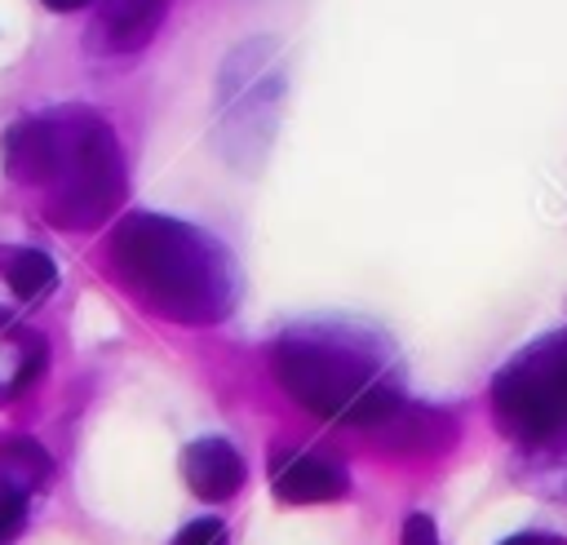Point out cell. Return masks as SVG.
Segmentation results:
<instances>
[{
  "mask_svg": "<svg viewBox=\"0 0 567 545\" xmlns=\"http://www.w3.org/2000/svg\"><path fill=\"white\" fill-rule=\"evenodd\" d=\"M275 381L292 403L328 421L385 425L403 408L399 359L385 337L346 319H306L275 337L270 346Z\"/></svg>",
  "mask_w": 567,
  "mask_h": 545,
  "instance_id": "cell-1",
  "label": "cell"
},
{
  "mask_svg": "<svg viewBox=\"0 0 567 545\" xmlns=\"http://www.w3.org/2000/svg\"><path fill=\"white\" fill-rule=\"evenodd\" d=\"M120 288L159 319L217 323L235 310V261L199 226L164 213H124L106 239Z\"/></svg>",
  "mask_w": 567,
  "mask_h": 545,
  "instance_id": "cell-2",
  "label": "cell"
},
{
  "mask_svg": "<svg viewBox=\"0 0 567 545\" xmlns=\"http://www.w3.org/2000/svg\"><path fill=\"white\" fill-rule=\"evenodd\" d=\"M124 191L128 173L115 128L97 111L71 106V133L44 186V222H53L58 230H93L124 204Z\"/></svg>",
  "mask_w": 567,
  "mask_h": 545,
  "instance_id": "cell-3",
  "label": "cell"
},
{
  "mask_svg": "<svg viewBox=\"0 0 567 545\" xmlns=\"http://www.w3.org/2000/svg\"><path fill=\"white\" fill-rule=\"evenodd\" d=\"M284 102L279 44L257 35L226 53L217 75V146L235 168H257L270 151L275 115Z\"/></svg>",
  "mask_w": 567,
  "mask_h": 545,
  "instance_id": "cell-4",
  "label": "cell"
},
{
  "mask_svg": "<svg viewBox=\"0 0 567 545\" xmlns=\"http://www.w3.org/2000/svg\"><path fill=\"white\" fill-rule=\"evenodd\" d=\"M492 412L523 448H545L567 434V328L532 341L496 372Z\"/></svg>",
  "mask_w": 567,
  "mask_h": 545,
  "instance_id": "cell-5",
  "label": "cell"
},
{
  "mask_svg": "<svg viewBox=\"0 0 567 545\" xmlns=\"http://www.w3.org/2000/svg\"><path fill=\"white\" fill-rule=\"evenodd\" d=\"M66 133H71V106L40 111V115H27V120L9 124V133L0 142L4 173L13 182H27V186H49V177L62 160Z\"/></svg>",
  "mask_w": 567,
  "mask_h": 545,
  "instance_id": "cell-6",
  "label": "cell"
},
{
  "mask_svg": "<svg viewBox=\"0 0 567 545\" xmlns=\"http://www.w3.org/2000/svg\"><path fill=\"white\" fill-rule=\"evenodd\" d=\"M270 483L275 496L288 505H319V501H337L346 496L350 479L337 461L319 456V452H279L270 465Z\"/></svg>",
  "mask_w": 567,
  "mask_h": 545,
  "instance_id": "cell-7",
  "label": "cell"
},
{
  "mask_svg": "<svg viewBox=\"0 0 567 545\" xmlns=\"http://www.w3.org/2000/svg\"><path fill=\"white\" fill-rule=\"evenodd\" d=\"M244 456L226 439H195L182 448V479L204 501H230L244 487Z\"/></svg>",
  "mask_w": 567,
  "mask_h": 545,
  "instance_id": "cell-8",
  "label": "cell"
},
{
  "mask_svg": "<svg viewBox=\"0 0 567 545\" xmlns=\"http://www.w3.org/2000/svg\"><path fill=\"white\" fill-rule=\"evenodd\" d=\"M173 0H97V27L111 53H137L155 40V31L164 27Z\"/></svg>",
  "mask_w": 567,
  "mask_h": 545,
  "instance_id": "cell-9",
  "label": "cell"
},
{
  "mask_svg": "<svg viewBox=\"0 0 567 545\" xmlns=\"http://www.w3.org/2000/svg\"><path fill=\"white\" fill-rule=\"evenodd\" d=\"M0 279L18 301H40L58 288V266L40 248H0Z\"/></svg>",
  "mask_w": 567,
  "mask_h": 545,
  "instance_id": "cell-10",
  "label": "cell"
},
{
  "mask_svg": "<svg viewBox=\"0 0 567 545\" xmlns=\"http://www.w3.org/2000/svg\"><path fill=\"white\" fill-rule=\"evenodd\" d=\"M377 430H385L394 448H439V439L452 434L447 417H439L434 408H412V403H403V408H399L385 425H377Z\"/></svg>",
  "mask_w": 567,
  "mask_h": 545,
  "instance_id": "cell-11",
  "label": "cell"
},
{
  "mask_svg": "<svg viewBox=\"0 0 567 545\" xmlns=\"http://www.w3.org/2000/svg\"><path fill=\"white\" fill-rule=\"evenodd\" d=\"M9 461H13V452H9ZM27 492H31V479L18 470V461H13V470H0V545H9L22 532Z\"/></svg>",
  "mask_w": 567,
  "mask_h": 545,
  "instance_id": "cell-12",
  "label": "cell"
},
{
  "mask_svg": "<svg viewBox=\"0 0 567 545\" xmlns=\"http://www.w3.org/2000/svg\"><path fill=\"white\" fill-rule=\"evenodd\" d=\"M173 545H226V527L217 518H195L173 536Z\"/></svg>",
  "mask_w": 567,
  "mask_h": 545,
  "instance_id": "cell-13",
  "label": "cell"
},
{
  "mask_svg": "<svg viewBox=\"0 0 567 545\" xmlns=\"http://www.w3.org/2000/svg\"><path fill=\"white\" fill-rule=\"evenodd\" d=\"M399 545H443V541H439L430 514H408L403 518V532H399Z\"/></svg>",
  "mask_w": 567,
  "mask_h": 545,
  "instance_id": "cell-14",
  "label": "cell"
},
{
  "mask_svg": "<svg viewBox=\"0 0 567 545\" xmlns=\"http://www.w3.org/2000/svg\"><path fill=\"white\" fill-rule=\"evenodd\" d=\"M501 545H567V541L545 536V532H518V536H509V541H501Z\"/></svg>",
  "mask_w": 567,
  "mask_h": 545,
  "instance_id": "cell-15",
  "label": "cell"
},
{
  "mask_svg": "<svg viewBox=\"0 0 567 545\" xmlns=\"http://www.w3.org/2000/svg\"><path fill=\"white\" fill-rule=\"evenodd\" d=\"M44 9H53V13H80V9H89L93 0H40Z\"/></svg>",
  "mask_w": 567,
  "mask_h": 545,
  "instance_id": "cell-16",
  "label": "cell"
}]
</instances>
